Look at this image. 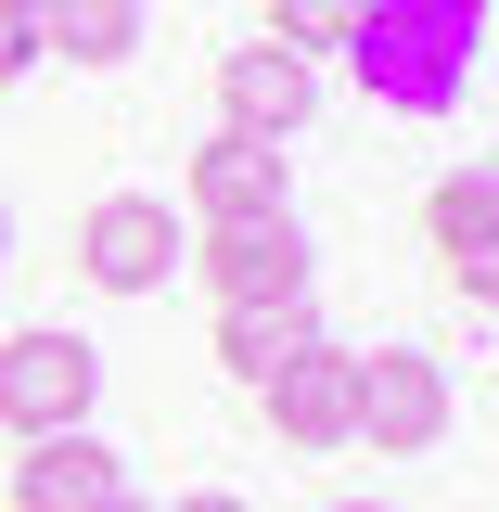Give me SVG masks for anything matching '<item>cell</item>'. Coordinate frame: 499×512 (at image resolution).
<instances>
[{"label":"cell","instance_id":"3957f363","mask_svg":"<svg viewBox=\"0 0 499 512\" xmlns=\"http://www.w3.org/2000/svg\"><path fill=\"white\" fill-rule=\"evenodd\" d=\"M448 436V359L436 346H359V448L423 461Z\"/></svg>","mask_w":499,"mask_h":512},{"label":"cell","instance_id":"30bf717a","mask_svg":"<svg viewBox=\"0 0 499 512\" xmlns=\"http://www.w3.org/2000/svg\"><path fill=\"white\" fill-rule=\"evenodd\" d=\"M192 218L205 231H244V218H295V192H282V141H205L192 154Z\"/></svg>","mask_w":499,"mask_h":512},{"label":"cell","instance_id":"e0dca14e","mask_svg":"<svg viewBox=\"0 0 499 512\" xmlns=\"http://www.w3.org/2000/svg\"><path fill=\"white\" fill-rule=\"evenodd\" d=\"M103 512H154V500H103Z\"/></svg>","mask_w":499,"mask_h":512},{"label":"cell","instance_id":"5bb4252c","mask_svg":"<svg viewBox=\"0 0 499 512\" xmlns=\"http://www.w3.org/2000/svg\"><path fill=\"white\" fill-rule=\"evenodd\" d=\"M39 64V0H0V90Z\"/></svg>","mask_w":499,"mask_h":512},{"label":"cell","instance_id":"8fae6325","mask_svg":"<svg viewBox=\"0 0 499 512\" xmlns=\"http://www.w3.org/2000/svg\"><path fill=\"white\" fill-rule=\"evenodd\" d=\"M141 26H154V0H39V52L64 64H128Z\"/></svg>","mask_w":499,"mask_h":512},{"label":"cell","instance_id":"ac0fdd59","mask_svg":"<svg viewBox=\"0 0 499 512\" xmlns=\"http://www.w3.org/2000/svg\"><path fill=\"white\" fill-rule=\"evenodd\" d=\"M0 256H13V218H0Z\"/></svg>","mask_w":499,"mask_h":512},{"label":"cell","instance_id":"ba28073f","mask_svg":"<svg viewBox=\"0 0 499 512\" xmlns=\"http://www.w3.org/2000/svg\"><path fill=\"white\" fill-rule=\"evenodd\" d=\"M218 116H231V141H295V128L320 116V64L269 52V39L218 52Z\"/></svg>","mask_w":499,"mask_h":512},{"label":"cell","instance_id":"2e32d148","mask_svg":"<svg viewBox=\"0 0 499 512\" xmlns=\"http://www.w3.org/2000/svg\"><path fill=\"white\" fill-rule=\"evenodd\" d=\"M333 512H397V500H333Z\"/></svg>","mask_w":499,"mask_h":512},{"label":"cell","instance_id":"5b68a950","mask_svg":"<svg viewBox=\"0 0 499 512\" xmlns=\"http://www.w3.org/2000/svg\"><path fill=\"white\" fill-rule=\"evenodd\" d=\"M218 308H308V231L295 218H244V231H205L192 244Z\"/></svg>","mask_w":499,"mask_h":512},{"label":"cell","instance_id":"4fadbf2b","mask_svg":"<svg viewBox=\"0 0 499 512\" xmlns=\"http://www.w3.org/2000/svg\"><path fill=\"white\" fill-rule=\"evenodd\" d=\"M359 26H372V0H269V52H295V64L359 52Z\"/></svg>","mask_w":499,"mask_h":512},{"label":"cell","instance_id":"6da1fadb","mask_svg":"<svg viewBox=\"0 0 499 512\" xmlns=\"http://www.w3.org/2000/svg\"><path fill=\"white\" fill-rule=\"evenodd\" d=\"M346 64H359V90L384 116H448L474 90V64H487V0H372Z\"/></svg>","mask_w":499,"mask_h":512},{"label":"cell","instance_id":"9c48e42d","mask_svg":"<svg viewBox=\"0 0 499 512\" xmlns=\"http://www.w3.org/2000/svg\"><path fill=\"white\" fill-rule=\"evenodd\" d=\"M103 500H128V461L90 423L77 436H26V461H13V512H103Z\"/></svg>","mask_w":499,"mask_h":512},{"label":"cell","instance_id":"52a82bcc","mask_svg":"<svg viewBox=\"0 0 499 512\" xmlns=\"http://www.w3.org/2000/svg\"><path fill=\"white\" fill-rule=\"evenodd\" d=\"M256 410L282 423V448H359V346H333V333H320L295 372L256 384Z\"/></svg>","mask_w":499,"mask_h":512},{"label":"cell","instance_id":"7a4b0ae2","mask_svg":"<svg viewBox=\"0 0 499 512\" xmlns=\"http://www.w3.org/2000/svg\"><path fill=\"white\" fill-rule=\"evenodd\" d=\"M90 397H103V346H90V333H64V320L0 333V423H13V436H77Z\"/></svg>","mask_w":499,"mask_h":512},{"label":"cell","instance_id":"8992f818","mask_svg":"<svg viewBox=\"0 0 499 512\" xmlns=\"http://www.w3.org/2000/svg\"><path fill=\"white\" fill-rule=\"evenodd\" d=\"M423 244H436L448 295L499 320V167H461V180L423 192Z\"/></svg>","mask_w":499,"mask_h":512},{"label":"cell","instance_id":"277c9868","mask_svg":"<svg viewBox=\"0 0 499 512\" xmlns=\"http://www.w3.org/2000/svg\"><path fill=\"white\" fill-rule=\"evenodd\" d=\"M167 269H180V205L167 192H103L77 218V282L90 295H154Z\"/></svg>","mask_w":499,"mask_h":512},{"label":"cell","instance_id":"7c38bea8","mask_svg":"<svg viewBox=\"0 0 499 512\" xmlns=\"http://www.w3.org/2000/svg\"><path fill=\"white\" fill-rule=\"evenodd\" d=\"M308 346H320V320H308V308H218V372H231V384L295 372Z\"/></svg>","mask_w":499,"mask_h":512},{"label":"cell","instance_id":"9a60e30c","mask_svg":"<svg viewBox=\"0 0 499 512\" xmlns=\"http://www.w3.org/2000/svg\"><path fill=\"white\" fill-rule=\"evenodd\" d=\"M167 512H256V500H231V487H180Z\"/></svg>","mask_w":499,"mask_h":512}]
</instances>
